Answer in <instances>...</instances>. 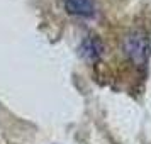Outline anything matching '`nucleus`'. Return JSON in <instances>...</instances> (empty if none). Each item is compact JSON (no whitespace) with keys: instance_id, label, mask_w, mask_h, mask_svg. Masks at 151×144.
<instances>
[{"instance_id":"f257e3e1","label":"nucleus","mask_w":151,"mask_h":144,"mask_svg":"<svg viewBox=\"0 0 151 144\" xmlns=\"http://www.w3.org/2000/svg\"><path fill=\"white\" fill-rule=\"evenodd\" d=\"M124 48H126V53L129 54V58L136 64H139V66L146 64V59H148V54H150V42H148L144 34H141V32L129 34L126 37Z\"/></svg>"},{"instance_id":"f03ea898","label":"nucleus","mask_w":151,"mask_h":144,"mask_svg":"<svg viewBox=\"0 0 151 144\" xmlns=\"http://www.w3.org/2000/svg\"><path fill=\"white\" fill-rule=\"evenodd\" d=\"M65 7L70 14L88 17L95 12V2L93 0H65Z\"/></svg>"},{"instance_id":"7ed1b4c3","label":"nucleus","mask_w":151,"mask_h":144,"mask_svg":"<svg viewBox=\"0 0 151 144\" xmlns=\"http://www.w3.org/2000/svg\"><path fill=\"white\" fill-rule=\"evenodd\" d=\"M102 49L104 48L100 39L97 36H88L87 39H83L80 51H82L83 58H87L88 61H95V59H99V56L102 54Z\"/></svg>"}]
</instances>
